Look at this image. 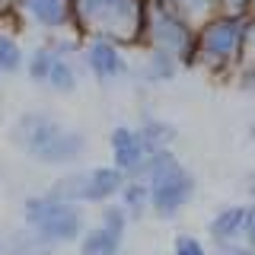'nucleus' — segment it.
<instances>
[{
	"label": "nucleus",
	"mask_w": 255,
	"mask_h": 255,
	"mask_svg": "<svg viewBox=\"0 0 255 255\" xmlns=\"http://www.w3.org/2000/svg\"><path fill=\"white\" fill-rule=\"evenodd\" d=\"M22 64H26V51H22L19 38H16L10 29L0 26V77L22 70Z\"/></svg>",
	"instance_id": "a211bd4d"
},
{
	"label": "nucleus",
	"mask_w": 255,
	"mask_h": 255,
	"mask_svg": "<svg viewBox=\"0 0 255 255\" xmlns=\"http://www.w3.org/2000/svg\"><path fill=\"white\" fill-rule=\"evenodd\" d=\"M13 10V0H0V16H6Z\"/></svg>",
	"instance_id": "393cba45"
},
{
	"label": "nucleus",
	"mask_w": 255,
	"mask_h": 255,
	"mask_svg": "<svg viewBox=\"0 0 255 255\" xmlns=\"http://www.w3.org/2000/svg\"><path fill=\"white\" fill-rule=\"evenodd\" d=\"M220 255H255V249L246 243H227V246H220Z\"/></svg>",
	"instance_id": "4be33fe9"
},
{
	"label": "nucleus",
	"mask_w": 255,
	"mask_h": 255,
	"mask_svg": "<svg viewBox=\"0 0 255 255\" xmlns=\"http://www.w3.org/2000/svg\"><path fill=\"white\" fill-rule=\"evenodd\" d=\"M143 48H156V51L172 54L182 67H195V26L163 6L159 0H150L147 13V35H143Z\"/></svg>",
	"instance_id": "423d86ee"
},
{
	"label": "nucleus",
	"mask_w": 255,
	"mask_h": 255,
	"mask_svg": "<svg viewBox=\"0 0 255 255\" xmlns=\"http://www.w3.org/2000/svg\"><path fill=\"white\" fill-rule=\"evenodd\" d=\"M118 204L128 211V217H140L150 207V191L143 179H125L122 191H118Z\"/></svg>",
	"instance_id": "f3484780"
},
{
	"label": "nucleus",
	"mask_w": 255,
	"mask_h": 255,
	"mask_svg": "<svg viewBox=\"0 0 255 255\" xmlns=\"http://www.w3.org/2000/svg\"><path fill=\"white\" fill-rule=\"evenodd\" d=\"M74 32L83 38H109L122 48L143 45L150 0H70Z\"/></svg>",
	"instance_id": "f257e3e1"
},
{
	"label": "nucleus",
	"mask_w": 255,
	"mask_h": 255,
	"mask_svg": "<svg viewBox=\"0 0 255 255\" xmlns=\"http://www.w3.org/2000/svg\"><path fill=\"white\" fill-rule=\"evenodd\" d=\"M239 83L255 96V61H246L243 67H239Z\"/></svg>",
	"instance_id": "412c9836"
},
{
	"label": "nucleus",
	"mask_w": 255,
	"mask_h": 255,
	"mask_svg": "<svg viewBox=\"0 0 255 255\" xmlns=\"http://www.w3.org/2000/svg\"><path fill=\"white\" fill-rule=\"evenodd\" d=\"M22 220H26L29 233L35 236L38 246H67L80 243V236L86 233V214L83 204L64 201L48 195H32L22 204Z\"/></svg>",
	"instance_id": "20e7f679"
},
{
	"label": "nucleus",
	"mask_w": 255,
	"mask_h": 255,
	"mask_svg": "<svg viewBox=\"0 0 255 255\" xmlns=\"http://www.w3.org/2000/svg\"><path fill=\"white\" fill-rule=\"evenodd\" d=\"M172 255H207V246L191 233H179L172 243Z\"/></svg>",
	"instance_id": "6ab92c4d"
},
{
	"label": "nucleus",
	"mask_w": 255,
	"mask_h": 255,
	"mask_svg": "<svg viewBox=\"0 0 255 255\" xmlns=\"http://www.w3.org/2000/svg\"><path fill=\"white\" fill-rule=\"evenodd\" d=\"M137 179L147 182L150 211H153L156 217H163V220L175 217V214L195 198V188H198L195 175L185 169V163H182L172 150L150 153L147 166H143V172L137 175Z\"/></svg>",
	"instance_id": "39448f33"
},
{
	"label": "nucleus",
	"mask_w": 255,
	"mask_h": 255,
	"mask_svg": "<svg viewBox=\"0 0 255 255\" xmlns=\"http://www.w3.org/2000/svg\"><path fill=\"white\" fill-rule=\"evenodd\" d=\"M182 70V64L166 51L147 48V61H143V80L147 83H169V80Z\"/></svg>",
	"instance_id": "2eb2a0df"
},
{
	"label": "nucleus",
	"mask_w": 255,
	"mask_h": 255,
	"mask_svg": "<svg viewBox=\"0 0 255 255\" xmlns=\"http://www.w3.org/2000/svg\"><path fill=\"white\" fill-rule=\"evenodd\" d=\"M137 134H140L143 147H147V153L169 150V147H172V140H175V128H172L169 122H163V118H153V115H147V118L140 122Z\"/></svg>",
	"instance_id": "ddd939ff"
},
{
	"label": "nucleus",
	"mask_w": 255,
	"mask_h": 255,
	"mask_svg": "<svg viewBox=\"0 0 255 255\" xmlns=\"http://www.w3.org/2000/svg\"><path fill=\"white\" fill-rule=\"evenodd\" d=\"M80 58H83L86 70L99 80V83H112V80L128 77L131 64L125 58V48L109 38H83L80 45Z\"/></svg>",
	"instance_id": "9d476101"
},
{
	"label": "nucleus",
	"mask_w": 255,
	"mask_h": 255,
	"mask_svg": "<svg viewBox=\"0 0 255 255\" xmlns=\"http://www.w3.org/2000/svg\"><path fill=\"white\" fill-rule=\"evenodd\" d=\"M249 211H252V204H230V207H223V211H217L211 217V223H207V236H211L217 246L236 243V239L246 233Z\"/></svg>",
	"instance_id": "f8f14e48"
},
{
	"label": "nucleus",
	"mask_w": 255,
	"mask_h": 255,
	"mask_svg": "<svg viewBox=\"0 0 255 255\" xmlns=\"http://www.w3.org/2000/svg\"><path fill=\"white\" fill-rule=\"evenodd\" d=\"M217 13H236V16H255V0H217Z\"/></svg>",
	"instance_id": "aec40b11"
},
{
	"label": "nucleus",
	"mask_w": 255,
	"mask_h": 255,
	"mask_svg": "<svg viewBox=\"0 0 255 255\" xmlns=\"http://www.w3.org/2000/svg\"><path fill=\"white\" fill-rule=\"evenodd\" d=\"M128 223H131V217H128V211L122 204H112V201L102 204L99 223L86 227V233L77 243L80 255H122Z\"/></svg>",
	"instance_id": "6e6552de"
},
{
	"label": "nucleus",
	"mask_w": 255,
	"mask_h": 255,
	"mask_svg": "<svg viewBox=\"0 0 255 255\" xmlns=\"http://www.w3.org/2000/svg\"><path fill=\"white\" fill-rule=\"evenodd\" d=\"M10 13H16L29 29L48 32V35L74 32V6H70V0H13Z\"/></svg>",
	"instance_id": "1a4fd4ad"
},
{
	"label": "nucleus",
	"mask_w": 255,
	"mask_h": 255,
	"mask_svg": "<svg viewBox=\"0 0 255 255\" xmlns=\"http://www.w3.org/2000/svg\"><path fill=\"white\" fill-rule=\"evenodd\" d=\"M45 83L51 86V93H58V96L74 93L77 83H80L74 54H58V58H54V64H51V70H48V80H45Z\"/></svg>",
	"instance_id": "4468645a"
},
{
	"label": "nucleus",
	"mask_w": 255,
	"mask_h": 255,
	"mask_svg": "<svg viewBox=\"0 0 255 255\" xmlns=\"http://www.w3.org/2000/svg\"><path fill=\"white\" fill-rule=\"evenodd\" d=\"M122 185H125V175L115 166H93L86 172L64 175L51 188V195L64 198V201H74V204H109L118 198Z\"/></svg>",
	"instance_id": "0eeeda50"
},
{
	"label": "nucleus",
	"mask_w": 255,
	"mask_h": 255,
	"mask_svg": "<svg viewBox=\"0 0 255 255\" xmlns=\"http://www.w3.org/2000/svg\"><path fill=\"white\" fill-rule=\"evenodd\" d=\"M252 16L214 13L195 29V58L211 74H230L246 64Z\"/></svg>",
	"instance_id": "7ed1b4c3"
},
{
	"label": "nucleus",
	"mask_w": 255,
	"mask_h": 255,
	"mask_svg": "<svg viewBox=\"0 0 255 255\" xmlns=\"http://www.w3.org/2000/svg\"><path fill=\"white\" fill-rule=\"evenodd\" d=\"M249 140H252V147H255V122L249 125Z\"/></svg>",
	"instance_id": "a878e982"
},
{
	"label": "nucleus",
	"mask_w": 255,
	"mask_h": 255,
	"mask_svg": "<svg viewBox=\"0 0 255 255\" xmlns=\"http://www.w3.org/2000/svg\"><path fill=\"white\" fill-rule=\"evenodd\" d=\"M246 61H255V16H252V29H249V51H246Z\"/></svg>",
	"instance_id": "b1692460"
},
{
	"label": "nucleus",
	"mask_w": 255,
	"mask_h": 255,
	"mask_svg": "<svg viewBox=\"0 0 255 255\" xmlns=\"http://www.w3.org/2000/svg\"><path fill=\"white\" fill-rule=\"evenodd\" d=\"M109 150H112V166L125 175V179H137L147 166V147H143L137 128L131 125H115L109 134Z\"/></svg>",
	"instance_id": "9b49d317"
},
{
	"label": "nucleus",
	"mask_w": 255,
	"mask_h": 255,
	"mask_svg": "<svg viewBox=\"0 0 255 255\" xmlns=\"http://www.w3.org/2000/svg\"><path fill=\"white\" fill-rule=\"evenodd\" d=\"M13 140L26 156L45 166H70L86 153L90 140L83 131L61 125L45 112H26L13 125Z\"/></svg>",
	"instance_id": "f03ea898"
},
{
	"label": "nucleus",
	"mask_w": 255,
	"mask_h": 255,
	"mask_svg": "<svg viewBox=\"0 0 255 255\" xmlns=\"http://www.w3.org/2000/svg\"><path fill=\"white\" fill-rule=\"evenodd\" d=\"M249 191H252V204H255V175H252V188Z\"/></svg>",
	"instance_id": "bb28decb"
},
{
	"label": "nucleus",
	"mask_w": 255,
	"mask_h": 255,
	"mask_svg": "<svg viewBox=\"0 0 255 255\" xmlns=\"http://www.w3.org/2000/svg\"><path fill=\"white\" fill-rule=\"evenodd\" d=\"M159 3L169 6L172 13H179L182 19H188L195 29L217 13V0H159Z\"/></svg>",
	"instance_id": "dca6fc26"
},
{
	"label": "nucleus",
	"mask_w": 255,
	"mask_h": 255,
	"mask_svg": "<svg viewBox=\"0 0 255 255\" xmlns=\"http://www.w3.org/2000/svg\"><path fill=\"white\" fill-rule=\"evenodd\" d=\"M246 246H252L255 249V204H252V211H249V220H246Z\"/></svg>",
	"instance_id": "5701e85b"
}]
</instances>
